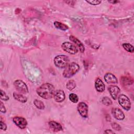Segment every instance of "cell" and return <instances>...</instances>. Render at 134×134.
<instances>
[{"label":"cell","instance_id":"obj_12","mask_svg":"<svg viewBox=\"0 0 134 134\" xmlns=\"http://www.w3.org/2000/svg\"><path fill=\"white\" fill-rule=\"evenodd\" d=\"M54 99L58 103H61L64 100L65 98V95L63 91L58 90L55 92L53 95Z\"/></svg>","mask_w":134,"mask_h":134},{"label":"cell","instance_id":"obj_4","mask_svg":"<svg viewBox=\"0 0 134 134\" xmlns=\"http://www.w3.org/2000/svg\"><path fill=\"white\" fill-rule=\"evenodd\" d=\"M118 103L120 105L126 110H129L131 108V102L129 98L124 94L120 95L118 97Z\"/></svg>","mask_w":134,"mask_h":134},{"label":"cell","instance_id":"obj_5","mask_svg":"<svg viewBox=\"0 0 134 134\" xmlns=\"http://www.w3.org/2000/svg\"><path fill=\"white\" fill-rule=\"evenodd\" d=\"M61 48L64 51L71 54H75L78 52V48L72 43L70 42H64L62 43Z\"/></svg>","mask_w":134,"mask_h":134},{"label":"cell","instance_id":"obj_29","mask_svg":"<svg viewBox=\"0 0 134 134\" xmlns=\"http://www.w3.org/2000/svg\"><path fill=\"white\" fill-rule=\"evenodd\" d=\"M104 133H114L115 132L110 129H107L104 131Z\"/></svg>","mask_w":134,"mask_h":134},{"label":"cell","instance_id":"obj_21","mask_svg":"<svg viewBox=\"0 0 134 134\" xmlns=\"http://www.w3.org/2000/svg\"><path fill=\"white\" fill-rule=\"evenodd\" d=\"M102 102L104 105L107 106H110L112 104V101L108 97H107V96H105L102 98Z\"/></svg>","mask_w":134,"mask_h":134},{"label":"cell","instance_id":"obj_19","mask_svg":"<svg viewBox=\"0 0 134 134\" xmlns=\"http://www.w3.org/2000/svg\"><path fill=\"white\" fill-rule=\"evenodd\" d=\"M34 104L35 106L39 109H43L45 107L43 103L38 99H35L34 101Z\"/></svg>","mask_w":134,"mask_h":134},{"label":"cell","instance_id":"obj_10","mask_svg":"<svg viewBox=\"0 0 134 134\" xmlns=\"http://www.w3.org/2000/svg\"><path fill=\"white\" fill-rule=\"evenodd\" d=\"M69 39L70 41H71L75 44V45L76 46V47L78 48V49L80 50L81 52L83 53L84 52L85 47L84 44L77 38L71 35L69 37Z\"/></svg>","mask_w":134,"mask_h":134},{"label":"cell","instance_id":"obj_6","mask_svg":"<svg viewBox=\"0 0 134 134\" xmlns=\"http://www.w3.org/2000/svg\"><path fill=\"white\" fill-rule=\"evenodd\" d=\"M14 85L16 90L21 93L26 94L28 92V88L26 83L20 80H17L14 81Z\"/></svg>","mask_w":134,"mask_h":134},{"label":"cell","instance_id":"obj_23","mask_svg":"<svg viewBox=\"0 0 134 134\" xmlns=\"http://www.w3.org/2000/svg\"><path fill=\"white\" fill-rule=\"evenodd\" d=\"M69 99L73 103H76L79 100V97L77 95L74 93H71L69 96Z\"/></svg>","mask_w":134,"mask_h":134},{"label":"cell","instance_id":"obj_17","mask_svg":"<svg viewBox=\"0 0 134 134\" xmlns=\"http://www.w3.org/2000/svg\"><path fill=\"white\" fill-rule=\"evenodd\" d=\"M53 25L56 28L62 31H65L69 29V27L63 23H62L60 21H55L54 22Z\"/></svg>","mask_w":134,"mask_h":134},{"label":"cell","instance_id":"obj_2","mask_svg":"<svg viewBox=\"0 0 134 134\" xmlns=\"http://www.w3.org/2000/svg\"><path fill=\"white\" fill-rule=\"evenodd\" d=\"M80 70V66L75 62L69 64L64 69L62 75L65 78H70L75 75Z\"/></svg>","mask_w":134,"mask_h":134},{"label":"cell","instance_id":"obj_28","mask_svg":"<svg viewBox=\"0 0 134 134\" xmlns=\"http://www.w3.org/2000/svg\"><path fill=\"white\" fill-rule=\"evenodd\" d=\"M0 125H1V130L5 131L7 129L6 125L4 122H3L2 121H0Z\"/></svg>","mask_w":134,"mask_h":134},{"label":"cell","instance_id":"obj_20","mask_svg":"<svg viewBox=\"0 0 134 134\" xmlns=\"http://www.w3.org/2000/svg\"><path fill=\"white\" fill-rule=\"evenodd\" d=\"M66 88L69 91H72L76 87V83L74 80H70L69 81L66 85Z\"/></svg>","mask_w":134,"mask_h":134},{"label":"cell","instance_id":"obj_1","mask_svg":"<svg viewBox=\"0 0 134 134\" xmlns=\"http://www.w3.org/2000/svg\"><path fill=\"white\" fill-rule=\"evenodd\" d=\"M36 92L37 94L42 98L49 99L53 97L55 89L52 84L49 83H45L37 88Z\"/></svg>","mask_w":134,"mask_h":134},{"label":"cell","instance_id":"obj_14","mask_svg":"<svg viewBox=\"0 0 134 134\" xmlns=\"http://www.w3.org/2000/svg\"><path fill=\"white\" fill-rule=\"evenodd\" d=\"M95 87L96 90L99 93H102L104 91L105 86L104 82L99 78H97L95 82Z\"/></svg>","mask_w":134,"mask_h":134},{"label":"cell","instance_id":"obj_7","mask_svg":"<svg viewBox=\"0 0 134 134\" xmlns=\"http://www.w3.org/2000/svg\"><path fill=\"white\" fill-rule=\"evenodd\" d=\"M77 109L82 117L87 118L88 117V106L85 103H79L77 106Z\"/></svg>","mask_w":134,"mask_h":134},{"label":"cell","instance_id":"obj_9","mask_svg":"<svg viewBox=\"0 0 134 134\" xmlns=\"http://www.w3.org/2000/svg\"><path fill=\"white\" fill-rule=\"evenodd\" d=\"M108 90L111 95L112 98L114 100L117 99V97L120 93V90L119 87L116 85H109L108 87Z\"/></svg>","mask_w":134,"mask_h":134},{"label":"cell","instance_id":"obj_3","mask_svg":"<svg viewBox=\"0 0 134 134\" xmlns=\"http://www.w3.org/2000/svg\"><path fill=\"white\" fill-rule=\"evenodd\" d=\"M53 62L57 68L63 69L69 64V58L65 55H58L54 58Z\"/></svg>","mask_w":134,"mask_h":134},{"label":"cell","instance_id":"obj_8","mask_svg":"<svg viewBox=\"0 0 134 134\" xmlns=\"http://www.w3.org/2000/svg\"><path fill=\"white\" fill-rule=\"evenodd\" d=\"M13 121L14 124L19 128L25 129L27 125V121L25 118L20 116H15L13 118Z\"/></svg>","mask_w":134,"mask_h":134},{"label":"cell","instance_id":"obj_11","mask_svg":"<svg viewBox=\"0 0 134 134\" xmlns=\"http://www.w3.org/2000/svg\"><path fill=\"white\" fill-rule=\"evenodd\" d=\"M111 113L114 117L119 120H123L125 118V114L123 111L118 108H114L111 109Z\"/></svg>","mask_w":134,"mask_h":134},{"label":"cell","instance_id":"obj_27","mask_svg":"<svg viewBox=\"0 0 134 134\" xmlns=\"http://www.w3.org/2000/svg\"><path fill=\"white\" fill-rule=\"evenodd\" d=\"M0 111H1V113H5L6 112V108H5V107L4 106V104H3V102L1 101V103H0Z\"/></svg>","mask_w":134,"mask_h":134},{"label":"cell","instance_id":"obj_15","mask_svg":"<svg viewBox=\"0 0 134 134\" xmlns=\"http://www.w3.org/2000/svg\"><path fill=\"white\" fill-rule=\"evenodd\" d=\"M48 124L51 129L54 132L60 131L63 130V128L61 125L57 121H50L49 122Z\"/></svg>","mask_w":134,"mask_h":134},{"label":"cell","instance_id":"obj_26","mask_svg":"<svg viewBox=\"0 0 134 134\" xmlns=\"http://www.w3.org/2000/svg\"><path fill=\"white\" fill-rule=\"evenodd\" d=\"M86 2L88 3H89L91 5H99L101 3V1H86Z\"/></svg>","mask_w":134,"mask_h":134},{"label":"cell","instance_id":"obj_22","mask_svg":"<svg viewBox=\"0 0 134 134\" xmlns=\"http://www.w3.org/2000/svg\"><path fill=\"white\" fill-rule=\"evenodd\" d=\"M121 81H122L123 84L125 85H131L133 83V80L127 77H122Z\"/></svg>","mask_w":134,"mask_h":134},{"label":"cell","instance_id":"obj_16","mask_svg":"<svg viewBox=\"0 0 134 134\" xmlns=\"http://www.w3.org/2000/svg\"><path fill=\"white\" fill-rule=\"evenodd\" d=\"M13 97L14 98L18 100L19 102H21L22 103H25L27 102V98L23 95L21 93H18L16 92H14L13 93Z\"/></svg>","mask_w":134,"mask_h":134},{"label":"cell","instance_id":"obj_30","mask_svg":"<svg viewBox=\"0 0 134 134\" xmlns=\"http://www.w3.org/2000/svg\"><path fill=\"white\" fill-rule=\"evenodd\" d=\"M109 3H112L113 4H116V3H118L119 2V1H108Z\"/></svg>","mask_w":134,"mask_h":134},{"label":"cell","instance_id":"obj_24","mask_svg":"<svg viewBox=\"0 0 134 134\" xmlns=\"http://www.w3.org/2000/svg\"><path fill=\"white\" fill-rule=\"evenodd\" d=\"M1 99L4 100V101H7L9 99V97L6 95V94L5 93L4 91H3L2 90H1Z\"/></svg>","mask_w":134,"mask_h":134},{"label":"cell","instance_id":"obj_13","mask_svg":"<svg viewBox=\"0 0 134 134\" xmlns=\"http://www.w3.org/2000/svg\"><path fill=\"white\" fill-rule=\"evenodd\" d=\"M104 80L108 84H117L118 83L117 78L111 73H107L104 75Z\"/></svg>","mask_w":134,"mask_h":134},{"label":"cell","instance_id":"obj_25","mask_svg":"<svg viewBox=\"0 0 134 134\" xmlns=\"http://www.w3.org/2000/svg\"><path fill=\"white\" fill-rule=\"evenodd\" d=\"M111 127L113 128V129H114L115 130H116V131H119L121 129L120 126L118 124L116 123V122L111 123Z\"/></svg>","mask_w":134,"mask_h":134},{"label":"cell","instance_id":"obj_18","mask_svg":"<svg viewBox=\"0 0 134 134\" xmlns=\"http://www.w3.org/2000/svg\"><path fill=\"white\" fill-rule=\"evenodd\" d=\"M122 47L126 51H127L128 52L133 53V51H134L133 47L132 46V45H131V44H130L129 43H123L122 44Z\"/></svg>","mask_w":134,"mask_h":134}]
</instances>
